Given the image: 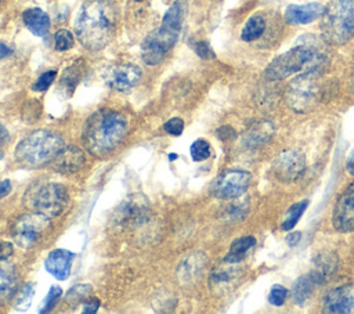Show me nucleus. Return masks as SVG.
Here are the masks:
<instances>
[{
	"mask_svg": "<svg viewBox=\"0 0 354 314\" xmlns=\"http://www.w3.org/2000/svg\"><path fill=\"white\" fill-rule=\"evenodd\" d=\"M119 10L112 0H84L80 6L75 32L79 41L88 50L104 48L115 36Z\"/></svg>",
	"mask_w": 354,
	"mask_h": 314,
	"instance_id": "nucleus-1",
	"label": "nucleus"
},
{
	"mask_svg": "<svg viewBox=\"0 0 354 314\" xmlns=\"http://www.w3.org/2000/svg\"><path fill=\"white\" fill-rule=\"evenodd\" d=\"M126 133L127 122L120 112L101 109L87 119L82 141L91 155L104 156L122 142Z\"/></svg>",
	"mask_w": 354,
	"mask_h": 314,
	"instance_id": "nucleus-2",
	"label": "nucleus"
},
{
	"mask_svg": "<svg viewBox=\"0 0 354 314\" xmlns=\"http://www.w3.org/2000/svg\"><path fill=\"white\" fill-rule=\"evenodd\" d=\"M188 11L187 0H174L163 15L159 28L151 30L142 40L141 57L145 64L156 65L176 44L185 14Z\"/></svg>",
	"mask_w": 354,
	"mask_h": 314,
	"instance_id": "nucleus-3",
	"label": "nucleus"
},
{
	"mask_svg": "<svg viewBox=\"0 0 354 314\" xmlns=\"http://www.w3.org/2000/svg\"><path fill=\"white\" fill-rule=\"evenodd\" d=\"M64 148L62 137L47 129H39L24 137L15 147V159L26 167H40L53 162Z\"/></svg>",
	"mask_w": 354,
	"mask_h": 314,
	"instance_id": "nucleus-4",
	"label": "nucleus"
},
{
	"mask_svg": "<svg viewBox=\"0 0 354 314\" xmlns=\"http://www.w3.org/2000/svg\"><path fill=\"white\" fill-rule=\"evenodd\" d=\"M324 61L325 57L317 47L299 44L275 57L264 69V77L268 80H282L299 72H319Z\"/></svg>",
	"mask_w": 354,
	"mask_h": 314,
	"instance_id": "nucleus-5",
	"label": "nucleus"
},
{
	"mask_svg": "<svg viewBox=\"0 0 354 314\" xmlns=\"http://www.w3.org/2000/svg\"><path fill=\"white\" fill-rule=\"evenodd\" d=\"M324 40L340 46L354 37V0H330L321 19Z\"/></svg>",
	"mask_w": 354,
	"mask_h": 314,
	"instance_id": "nucleus-6",
	"label": "nucleus"
},
{
	"mask_svg": "<svg viewBox=\"0 0 354 314\" xmlns=\"http://www.w3.org/2000/svg\"><path fill=\"white\" fill-rule=\"evenodd\" d=\"M318 75V71L303 72L289 83L286 101L293 111L307 112L315 107L321 95Z\"/></svg>",
	"mask_w": 354,
	"mask_h": 314,
	"instance_id": "nucleus-7",
	"label": "nucleus"
},
{
	"mask_svg": "<svg viewBox=\"0 0 354 314\" xmlns=\"http://www.w3.org/2000/svg\"><path fill=\"white\" fill-rule=\"evenodd\" d=\"M68 190L58 183H48L37 188L32 195V206L35 212L48 219L59 216L68 206Z\"/></svg>",
	"mask_w": 354,
	"mask_h": 314,
	"instance_id": "nucleus-8",
	"label": "nucleus"
},
{
	"mask_svg": "<svg viewBox=\"0 0 354 314\" xmlns=\"http://www.w3.org/2000/svg\"><path fill=\"white\" fill-rule=\"evenodd\" d=\"M50 227V219L41 213H28L19 216L11 230L12 241L24 249L32 248Z\"/></svg>",
	"mask_w": 354,
	"mask_h": 314,
	"instance_id": "nucleus-9",
	"label": "nucleus"
},
{
	"mask_svg": "<svg viewBox=\"0 0 354 314\" xmlns=\"http://www.w3.org/2000/svg\"><path fill=\"white\" fill-rule=\"evenodd\" d=\"M250 173L239 169L221 172L210 185V195L217 199H235L245 194L250 184Z\"/></svg>",
	"mask_w": 354,
	"mask_h": 314,
	"instance_id": "nucleus-10",
	"label": "nucleus"
},
{
	"mask_svg": "<svg viewBox=\"0 0 354 314\" xmlns=\"http://www.w3.org/2000/svg\"><path fill=\"white\" fill-rule=\"evenodd\" d=\"M149 203L145 195H130L115 212V221L122 227H136L148 220Z\"/></svg>",
	"mask_w": 354,
	"mask_h": 314,
	"instance_id": "nucleus-11",
	"label": "nucleus"
},
{
	"mask_svg": "<svg viewBox=\"0 0 354 314\" xmlns=\"http://www.w3.org/2000/svg\"><path fill=\"white\" fill-rule=\"evenodd\" d=\"M141 79V69L134 64H115L105 69L104 80L116 91H130Z\"/></svg>",
	"mask_w": 354,
	"mask_h": 314,
	"instance_id": "nucleus-12",
	"label": "nucleus"
},
{
	"mask_svg": "<svg viewBox=\"0 0 354 314\" xmlns=\"http://www.w3.org/2000/svg\"><path fill=\"white\" fill-rule=\"evenodd\" d=\"M306 169V158L299 151H283L274 160L272 170L279 181L290 183L299 178Z\"/></svg>",
	"mask_w": 354,
	"mask_h": 314,
	"instance_id": "nucleus-13",
	"label": "nucleus"
},
{
	"mask_svg": "<svg viewBox=\"0 0 354 314\" xmlns=\"http://www.w3.org/2000/svg\"><path fill=\"white\" fill-rule=\"evenodd\" d=\"M332 224L339 232H350L354 230V183L348 185L336 201L332 213Z\"/></svg>",
	"mask_w": 354,
	"mask_h": 314,
	"instance_id": "nucleus-14",
	"label": "nucleus"
},
{
	"mask_svg": "<svg viewBox=\"0 0 354 314\" xmlns=\"http://www.w3.org/2000/svg\"><path fill=\"white\" fill-rule=\"evenodd\" d=\"M243 270L238 266V263H228L223 260V264L217 266L209 278L210 289L216 295H224L232 290L234 286L238 285Z\"/></svg>",
	"mask_w": 354,
	"mask_h": 314,
	"instance_id": "nucleus-15",
	"label": "nucleus"
},
{
	"mask_svg": "<svg viewBox=\"0 0 354 314\" xmlns=\"http://www.w3.org/2000/svg\"><path fill=\"white\" fill-rule=\"evenodd\" d=\"M324 311L332 314L354 313V282L329 290L324 299Z\"/></svg>",
	"mask_w": 354,
	"mask_h": 314,
	"instance_id": "nucleus-16",
	"label": "nucleus"
},
{
	"mask_svg": "<svg viewBox=\"0 0 354 314\" xmlns=\"http://www.w3.org/2000/svg\"><path fill=\"white\" fill-rule=\"evenodd\" d=\"M75 253L66 249H54L44 260V268L58 281H65L71 275Z\"/></svg>",
	"mask_w": 354,
	"mask_h": 314,
	"instance_id": "nucleus-17",
	"label": "nucleus"
},
{
	"mask_svg": "<svg viewBox=\"0 0 354 314\" xmlns=\"http://www.w3.org/2000/svg\"><path fill=\"white\" fill-rule=\"evenodd\" d=\"M326 7L321 3L290 4L285 11V19L293 25H306L318 18H322Z\"/></svg>",
	"mask_w": 354,
	"mask_h": 314,
	"instance_id": "nucleus-18",
	"label": "nucleus"
},
{
	"mask_svg": "<svg viewBox=\"0 0 354 314\" xmlns=\"http://www.w3.org/2000/svg\"><path fill=\"white\" fill-rule=\"evenodd\" d=\"M86 162L84 154L77 147H64L58 156L53 160L54 169L62 174H72L79 172Z\"/></svg>",
	"mask_w": 354,
	"mask_h": 314,
	"instance_id": "nucleus-19",
	"label": "nucleus"
},
{
	"mask_svg": "<svg viewBox=\"0 0 354 314\" xmlns=\"http://www.w3.org/2000/svg\"><path fill=\"white\" fill-rule=\"evenodd\" d=\"M206 264V257L201 252L189 255L185 260H183L177 268L178 278L181 282H192L201 278L203 268Z\"/></svg>",
	"mask_w": 354,
	"mask_h": 314,
	"instance_id": "nucleus-20",
	"label": "nucleus"
},
{
	"mask_svg": "<svg viewBox=\"0 0 354 314\" xmlns=\"http://www.w3.org/2000/svg\"><path fill=\"white\" fill-rule=\"evenodd\" d=\"M22 21L25 26L33 33L35 36H46L50 29V18L48 15L39 7L26 8L22 12Z\"/></svg>",
	"mask_w": 354,
	"mask_h": 314,
	"instance_id": "nucleus-21",
	"label": "nucleus"
},
{
	"mask_svg": "<svg viewBox=\"0 0 354 314\" xmlns=\"http://www.w3.org/2000/svg\"><path fill=\"white\" fill-rule=\"evenodd\" d=\"M274 133V126L267 120H260L252 124L243 136V144L248 148H257L266 144Z\"/></svg>",
	"mask_w": 354,
	"mask_h": 314,
	"instance_id": "nucleus-22",
	"label": "nucleus"
},
{
	"mask_svg": "<svg viewBox=\"0 0 354 314\" xmlns=\"http://www.w3.org/2000/svg\"><path fill=\"white\" fill-rule=\"evenodd\" d=\"M80 75H82L80 62H75L73 65L68 66L64 71V73L61 76V80H59V84H58L59 93L64 95V98H69L73 94V91H75V89H76V86L80 80Z\"/></svg>",
	"mask_w": 354,
	"mask_h": 314,
	"instance_id": "nucleus-23",
	"label": "nucleus"
},
{
	"mask_svg": "<svg viewBox=\"0 0 354 314\" xmlns=\"http://www.w3.org/2000/svg\"><path fill=\"white\" fill-rule=\"evenodd\" d=\"M256 245V238L252 237V235H248V237H242V238H238L235 239L231 246H230V252L228 255L224 257V261H228V263H239L242 261L248 252Z\"/></svg>",
	"mask_w": 354,
	"mask_h": 314,
	"instance_id": "nucleus-24",
	"label": "nucleus"
},
{
	"mask_svg": "<svg viewBox=\"0 0 354 314\" xmlns=\"http://www.w3.org/2000/svg\"><path fill=\"white\" fill-rule=\"evenodd\" d=\"M17 289V274L15 268L11 264H7L6 260L1 261L0 268V295L3 300H7L14 295Z\"/></svg>",
	"mask_w": 354,
	"mask_h": 314,
	"instance_id": "nucleus-25",
	"label": "nucleus"
},
{
	"mask_svg": "<svg viewBox=\"0 0 354 314\" xmlns=\"http://www.w3.org/2000/svg\"><path fill=\"white\" fill-rule=\"evenodd\" d=\"M315 285L317 284L314 282L310 273L307 275H303V277L297 278L293 284V288H292L293 302L299 306H303L311 297V293H313Z\"/></svg>",
	"mask_w": 354,
	"mask_h": 314,
	"instance_id": "nucleus-26",
	"label": "nucleus"
},
{
	"mask_svg": "<svg viewBox=\"0 0 354 314\" xmlns=\"http://www.w3.org/2000/svg\"><path fill=\"white\" fill-rule=\"evenodd\" d=\"M264 30H266V19L261 15H253L246 21L241 32V39L243 41H254L264 33Z\"/></svg>",
	"mask_w": 354,
	"mask_h": 314,
	"instance_id": "nucleus-27",
	"label": "nucleus"
},
{
	"mask_svg": "<svg viewBox=\"0 0 354 314\" xmlns=\"http://www.w3.org/2000/svg\"><path fill=\"white\" fill-rule=\"evenodd\" d=\"M307 205H308V201H300V202L292 205L290 209L288 210V213H286V216H285L282 224H281V230H282V231H290V230H293V227L297 224L299 219H300L301 214L304 213Z\"/></svg>",
	"mask_w": 354,
	"mask_h": 314,
	"instance_id": "nucleus-28",
	"label": "nucleus"
},
{
	"mask_svg": "<svg viewBox=\"0 0 354 314\" xmlns=\"http://www.w3.org/2000/svg\"><path fill=\"white\" fill-rule=\"evenodd\" d=\"M189 154H191V158L194 162H202V160H206L207 158H210L212 147L206 140L198 138L191 144Z\"/></svg>",
	"mask_w": 354,
	"mask_h": 314,
	"instance_id": "nucleus-29",
	"label": "nucleus"
},
{
	"mask_svg": "<svg viewBox=\"0 0 354 314\" xmlns=\"http://www.w3.org/2000/svg\"><path fill=\"white\" fill-rule=\"evenodd\" d=\"M35 295V285L33 284H25L19 292L15 295V300H14V307L19 311L26 310L33 299Z\"/></svg>",
	"mask_w": 354,
	"mask_h": 314,
	"instance_id": "nucleus-30",
	"label": "nucleus"
},
{
	"mask_svg": "<svg viewBox=\"0 0 354 314\" xmlns=\"http://www.w3.org/2000/svg\"><path fill=\"white\" fill-rule=\"evenodd\" d=\"M75 39L68 29H59L54 35V47L57 51H66L73 47Z\"/></svg>",
	"mask_w": 354,
	"mask_h": 314,
	"instance_id": "nucleus-31",
	"label": "nucleus"
},
{
	"mask_svg": "<svg viewBox=\"0 0 354 314\" xmlns=\"http://www.w3.org/2000/svg\"><path fill=\"white\" fill-rule=\"evenodd\" d=\"M61 296H62V289H61L59 286L53 285V286L48 289V293H47V296L44 297V300L41 302L40 308H39V313H48V311H51V310L55 307V304H57V302L59 300Z\"/></svg>",
	"mask_w": 354,
	"mask_h": 314,
	"instance_id": "nucleus-32",
	"label": "nucleus"
},
{
	"mask_svg": "<svg viewBox=\"0 0 354 314\" xmlns=\"http://www.w3.org/2000/svg\"><path fill=\"white\" fill-rule=\"evenodd\" d=\"M91 292V286L87 284H79L75 285L68 293H66V300L71 303H79L83 299H86Z\"/></svg>",
	"mask_w": 354,
	"mask_h": 314,
	"instance_id": "nucleus-33",
	"label": "nucleus"
},
{
	"mask_svg": "<svg viewBox=\"0 0 354 314\" xmlns=\"http://www.w3.org/2000/svg\"><path fill=\"white\" fill-rule=\"evenodd\" d=\"M288 296V289L282 285H274L268 293V302L272 306H282L285 303V299Z\"/></svg>",
	"mask_w": 354,
	"mask_h": 314,
	"instance_id": "nucleus-34",
	"label": "nucleus"
},
{
	"mask_svg": "<svg viewBox=\"0 0 354 314\" xmlns=\"http://www.w3.org/2000/svg\"><path fill=\"white\" fill-rule=\"evenodd\" d=\"M55 76H57V72H55V71H47V72L41 73V75L39 76V79L33 83L32 89H33L35 91H44V90H47V89L51 86V83L54 82Z\"/></svg>",
	"mask_w": 354,
	"mask_h": 314,
	"instance_id": "nucleus-35",
	"label": "nucleus"
},
{
	"mask_svg": "<svg viewBox=\"0 0 354 314\" xmlns=\"http://www.w3.org/2000/svg\"><path fill=\"white\" fill-rule=\"evenodd\" d=\"M163 129L171 136H180L184 130V122L181 118H171L163 124Z\"/></svg>",
	"mask_w": 354,
	"mask_h": 314,
	"instance_id": "nucleus-36",
	"label": "nucleus"
},
{
	"mask_svg": "<svg viewBox=\"0 0 354 314\" xmlns=\"http://www.w3.org/2000/svg\"><path fill=\"white\" fill-rule=\"evenodd\" d=\"M192 47H194L195 53H196L201 58H203V59L214 58V53H213V50H212V47L209 46V43H207V41H205V40H199V41L194 43V44H192Z\"/></svg>",
	"mask_w": 354,
	"mask_h": 314,
	"instance_id": "nucleus-37",
	"label": "nucleus"
},
{
	"mask_svg": "<svg viewBox=\"0 0 354 314\" xmlns=\"http://www.w3.org/2000/svg\"><path fill=\"white\" fill-rule=\"evenodd\" d=\"M98 307H100V300L91 299V300H88V302H86L83 304L82 313H84V314H94L98 310Z\"/></svg>",
	"mask_w": 354,
	"mask_h": 314,
	"instance_id": "nucleus-38",
	"label": "nucleus"
},
{
	"mask_svg": "<svg viewBox=\"0 0 354 314\" xmlns=\"http://www.w3.org/2000/svg\"><path fill=\"white\" fill-rule=\"evenodd\" d=\"M234 134H235V131H234V129L230 127V126H224V127H220V129L217 130V137L221 138V140L231 138V137H234Z\"/></svg>",
	"mask_w": 354,
	"mask_h": 314,
	"instance_id": "nucleus-39",
	"label": "nucleus"
},
{
	"mask_svg": "<svg viewBox=\"0 0 354 314\" xmlns=\"http://www.w3.org/2000/svg\"><path fill=\"white\" fill-rule=\"evenodd\" d=\"M11 255H12V245H11V242H3L1 243V253H0L1 261L7 260Z\"/></svg>",
	"mask_w": 354,
	"mask_h": 314,
	"instance_id": "nucleus-40",
	"label": "nucleus"
},
{
	"mask_svg": "<svg viewBox=\"0 0 354 314\" xmlns=\"http://www.w3.org/2000/svg\"><path fill=\"white\" fill-rule=\"evenodd\" d=\"M242 216H245V212L241 209V206L238 205H234V206H230L228 209V217H235V219H242Z\"/></svg>",
	"mask_w": 354,
	"mask_h": 314,
	"instance_id": "nucleus-41",
	"label": "nucleus"
},
{
	"mask_svg": "<svg viewBox=\"0 0 354 314\" xmlns=\"http://www.w3.org/2000/svg\"><path fill=\"white\" fill-rule=\"evenodd\" d=\"M300 238H301V232H299V231L290 232V234L286 237V243H288L289 246H295V245L299 243Z\"/></svg>",
	"mask_w": 354,
	"mask_h": 314,
	"instance_id": "nucleus-42",
	"label": "nucleus"
},
{
	"mask_svg": "<svg viewBox=\"0 0 354 314\" xmlns=\"http://www.w3.org/2000/svg\"><path fill=\"white\" fill-rule=\"evenodd\" d=\"M10 191H11V181L6 178L0 183V196L4 198Z\"/></svg>",
	"mask_w": 354,
	"mask_h": 314,
	"instance_id": "nucleus-43",
	"label": "nucleus"
},
{
	"mask_svg": "<svg viewBox=\"0 0 354 314\" xmlns=\"http://www.w3.org/2000/svg\"><path fill=\"white\" fill-rule=\"evenodd\" d=\"M346 170L354 176V149L350 152V155L346 159Z\"/></svg>",
	"mask_w": 354,
	"mask_h": 314,
	"instance_id": "nucleus-44",
	"label": "nucleus"
},
{
	"mask_svg": "<svg viewBox=\"0 0 354 314\" xmlns=\"http://www.w3.org/2000/svg\"><path fill=\"white\" fill-rule=\"evenodd\" d=\"M0 47H1V58H6L8 54H11V53H12V50H11V48H8V47H7V44H6L4 41L0 44Z\"/></svg>",
	"mask_w": 354,
	"mask_h": 314,
	"instance_id": "nucleus-45",
	"label": "nucleus"
},
{
	"mask_svg": "<svg viewBox=\"0 0 354 314\" xmlns=\"http://www.w3.org/2000/svg\"><path fill=\"white\" fill-rule=\"evenodd\" d=\"M7 142V130L4 126H1V144L4 145Z\"/></svg>",
	"mask_w": 354,
	"mask_h": 314,
	"instance_id": "nucleus-46",
	"label": "nucleus"
},
{
	"mask_svg": "<svg viewBox=\"0 0 354 314\" xmlns=\"http://www.w3.org/2000/svg\"><path fill=\"white\" fill-rule=\"evenodd\" d=\"M177 158H178L177 154H169V160H170V162H173V160L177 159Z\"/></svg>",
	"mask_w": 354,
	"mask_h": 314,
	"instance_id": "nucleus-47",
	"label": "nucleus"
}]
</instances>
